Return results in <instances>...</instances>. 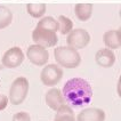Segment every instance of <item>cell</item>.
<instances>
[{
	"label": "cell",
	"instance_id": "6da1fadb",
	"mask_svg": "<svg viewBox=\"0 0 121 121\" xmlns=\"http://www.w3.org/2000/svg\"><path fill=\"white\" fill-rule=\"evenodd\" d=\"M62 96L70 106L83 108L91 102L93 89L87 80L82 78H72L65 82Z\"/></svg>",
	"mask_w": 121,
	"mask_h": 121
},
{
	"label": "cell",
	"instance_id": "7a4b0ae2",
	"mask_svg": "<svg viewBox=\"0 0 121 121\" xmlns=\"http://www.w3.org/2000/svg\"><path fill=\"white\" fill-rule=\"evenodd\" d=\"M54 56L57 64L66 69H75L81 63L80 54L77 49L70 46L56 47L54 50Z\"/></svg>",
	"mask_w": 121,
	"mask_h": 121
},
{
	"label": "cell",
	"instance_id": "3957f363",
	"mask_svg": "<svg viewBox=\"0 0 121 121\" xmlns=\"http://www.w3.org/2000/svg\"><path fill=\"white\" fill-rule=\"evenodd\" d=\"M29 93V81L24 77H18L13 81L9 89V102L13 105H20L25 101Z\"/></svg>",
	"mask_w": 121,
	"mask_h": 121
},
{
	"label": "cell",
	"instance_id": "277c9868",
	"mask_svg": "<svg viewBox=\"0 0 121 121\" xmlns=\"http://www.w3.org/2000/svg\"><path fill=\"white\" fill-rule=\"evenodd\" d=\"M32 40L34 41L35 45L42 46L45 48H49L53 47V46H56L58 38H57L55 31L37 25V27L32 32Z\"/></svg>",
	"mask_w": 121,
	"mask_h": 121
},
{
	"label": "cell",
	"instance_id": "5b68a950",
	"mask_svg": "<svg viewBox=\"0 0 121 121\" xmlns=\"http://www.w3.org/2000/svg\"><path fill=\"white\" fill-rule=\"evenodd\" d=\"M63 78V70L57 64H48L43 67L40 73L41 82L45 86L53 87L57 85Z\"/></svg>",
	"mask_w": 121,
	"mask_h": 121
},
{
	"label": "cell",
	"instance_id": "8992f818",
	"mask_svg": "<svg viewBox=\"0 0 121 121\" xmlns=\"http://www.w3.org/2000/svg\"><path fill=\"white\" fill-rule=\"evenodd\" d=\"M66 42L70 47L74 49H82L87 47L90 42V34L83 29H75L71 30L67 33Z\"/></svg>",
	"mask_w": 121,
	"mask_h": 121
},
{
	"label": "cell",
	"instance_id": "52a82bcc",
	"mask_svg": "<svg viewBox=\"0 0 121 121\" xmlns=\"http://www.w3.org/2000/svg\"><path fill=\"white\" fill-rule=\"evenodd\" d=\"M26 56L32 64L37 65V66H42V65L47 64L48 58H49V53L42 46L32 45L27 48Z\"/></svg>",
	"mask_w": 121,
	"mask_h": 121
},
{
	"label": "cell",
	"instance_id": "ba28073f",
	"mask_svg": "<svg viewBox=\"0 0 121 121\" xmlns=\"http://www.w3.org/2000/svg\"><path fill=\"white\" fill-rule=\"evenodd\" d=\"M24 60V54L20 47H12L2 56V66L8 69L18 67Z\"/></svg>",
	"mask_w": 121,
	"mask_h": 121
},
{
	"label": "cell",
	"instance_id": "9c48e42d",
	"mask_svg": "<svg viewBox=\"0 0 121 121\" xmlns=\"http://www.w3.org/2000/svg\"><path fill=\"white\" fill-rule=\"evenodd\" d=\"M105 120V112L102 108H85L79 112L77 115L75 121H104Z\"/></svg>",
	"mask_w": 121,
	"mask_h": 121
},
{
	"label": "cell",
	"instance_id": "30bf717a",
	"mask_svg": "<svg viewBox=\"0 0 121 121\" xmlns=\"http://www.w3.org/2000/svg\"><path fill=\"white\" fill-rule=\"evenodd\" d=\"M45 99H46V104L52 110H54V111H57L64 104V102H65L64 98H63V96H62V91L58 88L49 89L46 93Z\"/></svg>",
	"mask_w": 121,
	"mask_h": 121
},
{
	"label": "cell",
	"instance_id": "8fae6325",
	"mask_svg": "<svg viewBox=\"0 0 121 121\" xmlns=\"http://www.w3.org/2000/svg\"><path fill=\"white\" fill-rule=\"evenodd\" d=\"M95 60L96 63L102 67H111L114 65L115 63V55L114 53L108 49V48H103L99 49L96 55H95Z\"/></svg>",
	"mask_w": 121,
	"mask_h": 121
},
{
	"label": "cell",
	"instance_id": "7c38bea8",
	"mask_svg": "<svg viewBox=\"0 0 121 121\" xmlns=\"http://www.w3.org/2000/svg\"><path fill=\"white\" fill-rule=\"evenodd\" d=\"M103 41L108 49H119L121 47V31L110 30L103 35Z\"/></svg>",
	"mask_w": 121,
	"mask_h": 121
},
{
	"label": "cell",
	"instance_id": "4fadbf2b",
	"mask_svg": "<svg viewBox=\"0 0 121 121\" xmlns=\"http://www.w3.org/2000/svg\"><path fill=\"white\" fill-rule=\"evenodd\" d=\"M74 13L79 21L86 22L91 17L93 5L91 4H77L74 7Z\"/></svg>",
	"mask_w": 121,
	"mask_h": 121
},
{
	"label": "cell",
	"instance_id": "5bb4252c",
	"mask_svg": "<svg viewBox=\"0 0 121 121\" xmlns=\"http://www.w3.org/2000/svg\"><path fill=\"white\" fill-rule=\"evenodd\" d=\"M54 121H75V115H74L73 110L71 108L70 105L63 104L56 111Z\"/></svg>",
	"mask_w": 121,
	"mask_h": 121
},
{
	"label": "cell",
	"instance_id": "9a60e30c",
	"mask_svg": "<svg viewBox=\"0 0 121 121\" xmlns=\"http://www.w3.org/2000/svg\"><path fill=\"white\" fill-rule=\"evenodd\" d=\"M27 13L34 18H40L46 13V5L45 4H27Z\"/></svg>",
	"mask_w": 121,
	"mask_h": 121
},
{
	"label": "cell",
	"instance_id": "2e32d148",
	"mask_svg": "<svg viewBox=\"0 0 121 121\" xmlns=\"http://www.w3.org/2000/svg\"><path fill=\"white\" fill-rule=\"evenodd\" d=\"M12 20H13V14L10 9L6 6L0 5V30L8 26L12 23Z\"/></svg>",
	"mask_w": 121,
	"mask_h": 121
},
{
	"label": "cell",
	"instance_id": "e0dca14e",
	"mask_svg": "<svg viewBox=\"0 0 121 121\" xmlns=\"http://www.w3.org/2000/svg\"><path fill=\"white\" fill-rule=\"evenodd\" d=\"M57 22H58V31L60 32V34L65 35L73 29V22L64 15H60Z\"/></svg>",
	"mask_w": 121,
	"mask_h": 121
},
{
	"label": "cell",
	"instance_id": "ac0fdd59",
	"mask_svg": "<svg viewBox=\"0 0 121 121\" xmlns=\"http://www.w3.org/2000/svg\"><path fill=\"white\" fill-rule=\"evenodd\" d=\"M37 25L41 27H46V29H50V30H53L55 32L58 30V22L55 18H53L52 16H46V17L41 18Z\"/></svg>",
	"mask_w": 121,
	"mask_h": 121
},
{
	"label": "cell",
	"instance_id": "d6986e66",
	"mask_svg": "<svg viewBox=\"0 0 121 121\" xmlns=\"http://www.w3.org/2000/svg\"><path fill=\"white\" fill-rule=\"evenodd\" d=\"M13 121H31V117L27 112H18L13 115Z\"/></svg>",
	"mask_w": 121,
	"mask_h": 121
},
{
	"label": "cell",
	"instance_id": "ffe728a7",
	"mask_svg": "<svg viewBox=\"0 0 121 121\" xmlns=\"http://www.w3.org/2000/svg\"><path fill=\"white\" fill-rule=\"evenodd\" d=\"M8 102H9V99L7 98L6 95L0 94V111H4V110L7 108Z\"/></svg>",
	"mask_w": 121,
	"mask_h": 121
},
{
	"label": "cell",
	"instance_id": "44dd1931",
	"mask_svg": "<svg viewBox=\"0 0 121 121\" xmlns=\"http://www.w3.org/2000/svg\"><path fill=\"white\" fill-rule=\"evenodd\" d=\"M1 69H2V65H1V64H0V70H1Z\"/></svg>",
	"mask_w": 121,
	"mask_h": 121
}]
</instances>
